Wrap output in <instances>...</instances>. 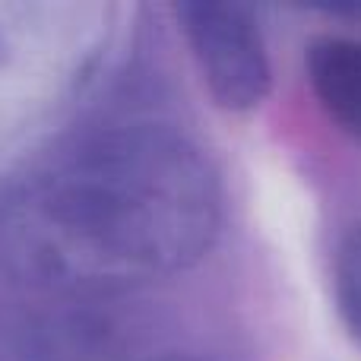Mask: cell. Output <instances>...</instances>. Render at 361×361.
<instances>
[{
	"label": "cell",
	"instance_id": "cell-1",
	"mask_svg": "<svg viewBox=\"0 0 361 361\" xmlns=\"http://www.w3.org/2000/svg\"><path fill=\"white\" fill-rule=\"evenodd\" d=\"M222 187L162 124H111L0 190V279L23 295L92 301L162 282L212 247Z\"/></svg>",
	"mask_w": 361,
	"mask_h": 361
},
{
	"label": "cell",
	"instance_id": "cell-2",
	"mask_svg": "<svg viewBox=\"0 0 361 361\" xmlns=\"http://www.w3.org/2000/svg\"><path fill=\"white\" fill-rule=\"evenodd\" d=\"M111 6L0 0V143L48 118L89 80Z\"/></svg>",
	"mask_w": 361,
	"mask_h": 361
},
{
	"label": "cell",
	"instance_id": "cell-3",
	"mask_svg": "<svg viewBox=\"0 0 361 361\" xmlns=\"http://www.w3.org/2000/svg\"><path fill=\"white\" fill-rule=\"evenodd\" d=\"M175 16L212 99L225 111L260 108L273 70L254 10L241 4H180Z\"/></svg>",
	"mask_w": 361,
	"mask_h": 361
},
{
	"label": "cell",
	"instance_id": "cell-4",
	"mask_svg": "<svg viewBox=\"0 0 361 361\" xmlns=\"http://www.w3.org/2000/svg\"><path fill=\"white\" fill-rule=\"evenodd\" d=\"M307 82L324 114L361 143V38L326 35L307 51Z\"/></svg>",
	"mask_w": 361,
	"mask_h": 361
},
{
	"label": "cell",
	"instance_id": "cell-5",
	"mask_svg": "<svg viewBox=\"0 0 361 361\" xmlns=\"http://www.w3.org/2000/svg\"><path fill=\"white\" fill-rule=\"evenodd\" d=\"M333 288H336V305L345 326L361 343V222L352 225V231L343 238L336 250Z\"/></svg>",
	"mask_w": 361,
	"mask_h": 361
},
{
	"label": "cell",
	"instance_id": "cell-6",
	"mask_svg": "<svg viewBox=\"0 0 361 361\" xmlns=\"http://www.w3.org/2000/svg\"><path fill=\"white\" fill-rule=\"evenodd\" d=\"M146 361H206V358H187V355H165V358H146Z\"/></svg>",
	"mask_w": 361,
	"mask_h": 361
}]
</instances>
